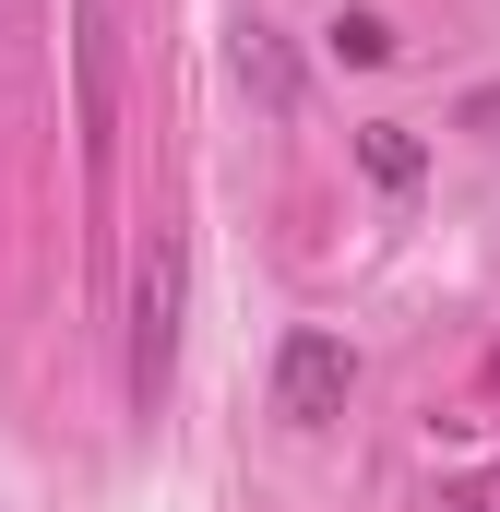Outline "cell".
I'll list each match as a JSON object with an SVG mask.
<instances>
[{
  "instance_id": "obj_5",
  "label": "cell",
  "mask_w": 500,
  "mask_h": 512,
  "mask_svg": "<svg viewBox=\"0 0 500 512\" xmlns=\"http://www.w3.org/2000/svg\"><path fill=\"white\" fill-rule=\"evenodd\" d=\"M358 167H370L381 191H417L429 155H417V131H405V120H370V131H358Z\"/></svg>"
},
{
  "instance_id": "obj_3",
  "label": "cell",
  "mask_w": 500,
  "mask_h": 512,
  "mask_svg": "<svg viewBox=\"0 0 500 512\" xmlns=\"http://www.w3.org/2000/svg\"><path fill=\"white\" fill-rule=\"evenodd\" d=\"M72 108H84V167L108 179V143H120V36H108V0H72Z\"/></svg>"
},
{
  "instance_id": "obj_7",
  "label": "cell",
  "mask_w": 500,
  "mask_h": 512,
  "mask_svg": "<svg viewBox=\"0 0 500 512\" xmlns=\"http://www.w3.org/2000/svg\"><path fill=\"white\" fill-rule=\"evenodd\" d=\"M465 512H500V501H489V489H477V501H465Z\"/></svg>"
},
{
  "instance_id": "obj_6",
  "label": "cell",
  "mask_w": 500,
  "mask_h": 512,
  "mask_svg": "<svg viewBox=\"0 0 500 512\" xmlns=\"http://www.w3.org/2000/svg\"><path fill=\"white\" fill-rule=\"evenodd\" d=\"M393 48H405V36H393V12H334V60H358V72H370V60H393Z\"/></svg>"
},
{
  "instance_id": "obj_2",
  "label": "cell",
  "mask_w": 500,
  "mask_h": 512,
  "mask_svg": "<svg viewBox=\"0 0 500 512\" xmlns=\"http://www.w3.org/2000/svg\"><path fill=\"white\" fill-rule=\"evenodd\" d=\"M346 393H358V358H346V334L298 322V334L274 346V417H286V429H334V417H346Z\"/></svg>"
},
{
  "instance_id": "obj_4",
  "label": "cell",
  "mask_w": 500,
  "mask_h": 512,
  "mask_svg": "<svg viewBox=\"0 0 500 512\" xmlns=\"http://www.w3.org/2000/svg\"><path fill=\"white\" fill-rule=\"evenodd\" d=\"M227 60H239V84L262 96V108H274V120L298 108V48H286L274 24H239V48H227Z\"/></svg>"
},
{
  "instance_id": "obj_1",
  "label": "cell",
  "mask_w": 500,
  "mask_h": 512,
  "mask_svg": "<svg viewBox=\"0 0 500 512\" xmlns=\"http://www.w3.org/2000/svg\"><path fill=\"white\" fill-rule=\"evenodd\" d=\"M179 298H191V251L155 227V251L131 262V405H143V417L179 382Z\"/></svg>"
}]
</instances>
